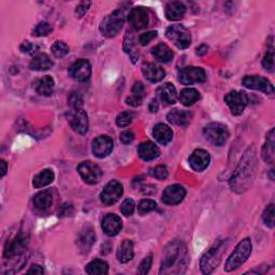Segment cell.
I'll return each instance as SVG.
<instances>
[{"label":"cell","instance_id":"3","mask_svg":"<svg viewBox=\"0 0 275 275\" xmlns=\"http://www.w3.org/2000/svg\"><path fill=\"white\" fill-rule=\"evenodd\" d=\"M228 241L223 240L218 241L213 248L206 252L200 261V268L203 274H211L222 261L223 255L225 254L226 248H227Z\"/></svg>","mask_w":275,"mask_h":275},{"label":"cell","instance_id":"33","mask_svg":"<svg viewBox=\"0 0 275 275\" xmlns=\"http://www.w3.org/2000/svg\"><path fill=\"white\" fill-rule=\"evenodd\" d=\"M53 66V62L51 61V58L48 57L46 54H38L34 57V60L32 61L31 67L32 70L36 71H43V70H48Z\"/></svg>","mask_w":275,"mask_h":275},{"label":"cell","instance_id":"53","mask_svg":"<svg viewBox=\"0 0 275 275\" xmlns=\"http://www.w3.org/2000/svg\"><path fill=\"white\" fill-rule=\"evenodd\" d=\"M72 213H73L72 205L68 203L63 204L60 208V210H58V215L62 216V217H64V216H70Z\"/></svg>","mask_w":275,"mask_h":275},{"label":"cell","instance_id":"2","mask_svg":"<svg viewBox=\"0 0 275 275\" xmlns=\"http://www.w3.org/2000/svg\"><path fill=\"white\" fill-rule=\"evenodd\" d=\"M189 261L187 249L180 241H173L164 249L161 261V274H181L185 272Z\"/></svg>","mask_w":275,"mask_h":275},{"label":"cell","instance_id":"29","mask_svg":"<svg viewBox=\"0 0 275 275\" xmlns=\"http://www.w3.org/2000/svg\"><path fill=\"white\" fill-rule=\"evenodd\" d=\"M145 95V86L142 82H135L132 86V94L126 99V103L131 106H139L142 104Z\"/></svg>","mask_w":275,"mask_h":275},{"label":"cell","instance_id":"19","mask_svg":"<svg viewBox=\"0 0 275 275\" xmlns=\"http://www.w3.org/2000/svg\"><path fill=\"white\" fill-rule=\"evenodd\" d=\"M96 242V234L95 231L90 226H85V227L78 233L76 239L77 248L83 254H87L93 248V245Z\"/></svg>","mask_w":275,"mask_h":275},{"label":"cell","instance_id":"13","mask_svg":"<svg viewBox=\"0 0 275 275\" xmlns=\"http://www.w3.org/2000/svg\"><path fill=\"white\" fill-rule=\"evenodd\" d=\"M243 86L250 90L260 91L267 95H272L274 93V87L268 78L260 75H248L243 78Z\"/></svg>","mask_w":275,"mask_h":275},{"label":"cell","instance_id":"52","mask_svg":"<svg viewBox=\"0 0 275 275\" xmlns=\"http://www.w3.org/2000/svg\"><path fill=\"white\" fill-rule=\"evenodd\" d=\"M91 5H92V3H88V2H87V3H86V2L81 3L80 5H78V6L76 7V10H75L76 15H77L78 17L84 16V14L87 12V10H88V8L91 7Z\"/></svg>","mask_w":275,"mask_h":275},{"label":"cell","instance_id":"20","mask_svg":"<svg viewBox=\"0 0 275 275\" xmlns=\"http://www.w3.org/2000/svg\"><path fill=\"white\" fill-rule=\"evenodd\" d=\"M211 161L210 154L204 150H196L189 157V164L191 169L201 172L208 168Z\"/></svg>","mask_w":275,"mask_h":275},{"label":"cell","instance_id":"45","mask_svg":"<svg viewBox=\"0 0 275 275\" xmlns=\"http://www.w3.org/2000/svg\"><path fill=\"white\" fill-rule=\"evenodd\" d=\"M262 218L264 224L269 226L270 228L274 227V204H270L269 206H267V209L263 212Z\"/></svg>","mask_w":275,"mask_h":275},{"label":"cell","instance_id":"41","mask_svg":"<svg viewBox=\"0 0 275 275\" xmlns=\"http://www.w3.org/2000/svg\"><path fill=\"white\" fill-rule=\"evenodd\" d=\"M83 97L81 94H78L77 92H72L69 95L68 98V103L70 105L73 110H80L83 106Z\"/></svg>","mask_w":275,"mask_h":275},{"label":"cell","instance_id":"14","mask_svg":"<svg viewBox=\"0 0 275 275\" xmlns=\"http://www.w3.org/2000/svg\"><path fill=\"white\" fill-rule=\"evenodd\" d=\"M69 75L77 82H86L92 75V66L86 60H78L69 68Z\"/></svg>","mask_w":275,"mask_h":275},{"label":"cell","instance_id":"17","mask_svg":"<svg viewBox=\"0 0 275 275\" xmlns=\"http://www.w3.org/2000/svg\"><path fill=\"white\" fill-rule=\"evenodd\" d=\"M128 22L133 31H142L149 25V13L144 8H133L128 15Z\"/></svg>","mask_w":275,"mask_h":275},{"label":"cell","instance_id":"40","mask_svg":"<svg viewBox=\"0 0 275 275\" xmlns=\"http://www.w3.org/2000/svg\"><path fill=\"white\" fill-rule=\"evenodd\" d=\"M134 119V113L131 111H124L117 115L116 124L119 127H127L129 126Z\"/></svg>","mask_w":275,"mask_h":275},{"label":"cell","instance_id":"51","mask_svg":"<svg viewBox=\"0 0 275 275\" xmlns=\"http://www.w3.org/2000/svg\"><path fill=\"white\" fill-rule=\"evenodd\" d=\"M120 140L123 144H130L134 140V134L130 130L123 131L120 135Z\"/></svg>","mask_w":275,"mask_h":275},{"label":"cell","instance_id":"55","mask_svg":"<svg viewBox=\"0 0 275 275\" xmlns=\"http://www.w3.org/2000/svg\"><path fill=\"white\" fill-rule=\"evenodd\" d=\"M208 50H209L208 45H206V44H202V45H200V46L197 48V55L203 56V55H205L206 53H208Z\"/></svg>","mask_w":275,"mask_h":275},{"label":"cell","instance_id":"30","mask_svg":"<svg viewBox=\"0 0 275 275\" xmlns=\"http://www.w3.org/2000/svg\"><path fill=\"white\" fill-rule=\"evenodd\" d=\"M274 129H271L267 134V142L263 145L261 156L264 162L272 164L274 162Z\"/></svg>","mask_w":275,"mask_h":275},{"label":"cell","instance_id":"26","mask_svg":"<svg viewBox=\"0 0 275 275\" xmlns=\"http://www.w3.org/2000/svg\"><path fill=\"white\" fill-rule=\"evenodd\" d=\"M157 94H158L160 100L166 104L175 103L176 97H178L175 87L171 83H164L163 85H161L158 88V91H157Z\"/></svg>","mask_w":275,"mask_h":275},{"label":"cell","instance_id":"28","mask_svg":"<svg viewBox=\"0 0 275 275\" xmlns=\"http://www.w3.org/2000/svg\"><path fill=\"white\" fill-rule=\"evenodd\" d=\"M186 12V7L180 2L169 3L166 7V17L169 21H178L181 19Z\"/></svg>","mask_w":275,"mask_h":275},{"label":"cell","instance_id":"42","mask_svg":"<svg viewBox=\"0 0 275 275\" xmlns=\"http://www.w3.org/2000/svg\"><path fill=\"white\" fill-rule=\"evenodd\" d=\"M157 203L154 200L151 199H144L142 200L139 205H138V212L140 215H145L147 213H150L156 209Z\"/></svg>","mask_w":275,"mask_h":275},{"label":"cell","instance_id":"11","mask_svg":"<svg viewBox=\"0 0 275 275\" xmlns=\"http://www.w3.org/2000/svg\"><path fill=\"white\" fill-rule=\"evenodd\" d=\"M206 80V73L200 67H186L179 72V81L183 85L202 83Z\"/></svg>","mask_w":275,"mask_h":275},{"label":"cell","instance_id":"18","mask_svg":"<svg viewBox=\"0 0 275 275\" xmlns=\"http://www.w3.org/2000/svg\"><path fill=\"white\" fill-rule=\"evenodd\" d=\"M186 196V190L183 186L175 184L170 185L162 193V201L168 205H176L181 203Z\"/></svg>","mask_w":275,"mask_h":275},{"label":"cell","instance_id":"54","mask_svg":"<svg viewBox=\"0 0 275 275\" xmlns=\"http://www.w3.org/2000/svg\"><path fill=\"white\" fill-rule=\"evenodd\" d=\"M28 274H43L44 273V270L41 266H39V264H33V266L31 267V269H29L27 271Z\"/></svg>","mask_w":275,"mask_h":275},{"label":"cell","instance_id":"57","mask_svg":"<svg viewBox=\"0 0 275 275\" xmlns=\"http://www.w3.org/2000/svg\"><path fill=\"white\" fill-rule=\"evenodd\" d=\"M7 170H8L7 162L5 160H2V176H5L6 175Z\"/></svg>","mask_w":275,"mask_h":275},{"label":"cell","instance_id":"37","mask_svg":"<svg viewBox=\"0 0 275 275\" xmlns=\"http://www.w3.org/2000/svg\"><path fill=\"white\" fill-rule=\"evenodd\" d=\"M200 99V94L195 88H185L180 94V101L186 106L193 105Z\"/></svg>","mask_w":275,"mask_h":275},{"label":"cell","instance_id":"6","mask_svg":"<svg viewBox=\"0 0 275 275\" xmlns=\"http://www.w3.org/2000/svg\"><path fill=\"white\" fill-rule=\"evenodd\" d=\"M205 139L213 145L223 146L229 138V130L227 127L221 123H211L203 128Z\"/></svg>","mask_w":275,"mask_h":275},{"label":"cell","instance_id":"32","mask_svg":"<svg viewBox=\"0 0 275 275\" xmlns=\"http://www.w3.org/2000/svg\"><path fill=\"white\" fill-rule=\"evenodd\" d=\"M153 56L160 63H169L173 60L174 54L171 48L163 43L157 44L152 50Z\"/></svg>","mask_w":275,"mask_h":275},{"label":"cell","instance_id":"15","mask_svg":"<svg viewBox=\"0 0 275 275\" xmlns=\"http://www.w3.org/2000/svg\"><path fill=\"white\" fill-rule=\"evenodd\" d=\"M113 140L107 135H99L93 141L92 151L97 158H104L113 151Z\"/></svg>","mask_w":275,"mask_h":275},{"label":"cell","instance_id":"23","mask_svg":"<svg viewBox=\"0 0 275 275\" xmlns=\"http://www.w3.org/2000/svg\"><path fill=\"white\" fill-rule=\"evenodd\" d=\"M138 154H139L141 159L145 161H151L156 159L160 155V151L158 146L152 141H145L138 147Z\"/></svg>","mask_w":275,"mask_h":275},{"label":"cell","instance_id":"10","mask_svg":"<svg viewBox=\"0 0 275 275\" xmlns=\"http://www.w3.org/2000/svg\"><path fill=\"white\" fill-rule=\"evenodd\" d=\"M124 194L123 185L117 181H111L105 185L100 194V200L104 205H113L121 199Z\"/></svg>","mask_w":275,"mask_h":275},{"label":"cell","instance_id":"12","mask_svg":"<svg viewBox=\"0 0 275 275\" xmlns=\"http://www.w3.org/2000/svg\"><path fill=\"white\" fill-rule=\"evenodd\" d=\"M77 172L82 180L90 185H95L101 179V170L99 167L91 161H83L77 166Z\"/></svg>","mask_w":275,"mask_h":275},{"label":"cell","instance_id":"9","mask_svg":"<svg viewBox=\"0 0 275 275\" xmlns=\"http://www.w3.org/2000/svg\"><path fill=\"white\" fill-rule=\"evenodd\" d=\"M28 244V237L21 230L18 232V234L15 235V238L11 241H8L6 246H5V252L4 256L6 259H12L16 256L21 255Z\"/></svg>","mask_w":275,"mask_h":275},{"label":"cell","instance_id":"43","mask_svg":"<svg viewBox=\"0 0 275 275\" xmlns=\"http://www.w3.org/2000/svg\"><path fill=\"white\" fill-rule=\"evenodd\" d=\"M262 67L266 69L269 72H273L274 69V52L273 48H270V50L267 51V53L264 54L262 58Z\"/></svg>","mask_w":275,"mask_h":275},{"label":"cell","instance_id":"50","mask_svg":"<svg viewBox=\"0 0 275 275\" xmlns=\"http://www.w3.org/2000/svg\"><path fill=\"white\" fill-rule=\"evenodd\" d=\"M157 37V32H147V33H144L140 36V43L142 45H147L151 41H153L154 39Z\"/></svg>","mask_w":275,"mask_h":275},{"label":"cell","instance_id":"44","mask_svg":"<svg viewBox=\"0 0 275 275\" xmlns=\"http://www.w3.org/2000/svg\"><path fill=\"white\" fill-rule=\"evenodd\" d=\"M52 31H53V28L50 24H48L47 22H41L36 26L33 34L36 37H43V36H47L48 34L52 33Z\"/></svg>","mask_w":275,"mask_h":275},{"label":"cell","instance_id":"31","mask_svg":"<svg viewBox=\"0 0 275 275\" xmlns=\"http://www.w3.org/2000/svg\"><path fill=\"white\" fill-rule=\"evenodd\" d=\"M191 114L187 111H183L179 109H174L169 112L167 115V120H168L171 124L176 126H185L190 122Z\"/></svg>","mask_w":275,"mask_h":275},{"label":"cell","instance_id":"49","mask_svg":"<svg viewBox=\"0 0 275 275\" xmlns=\"http://www.w3.org/2000/svg\"><path fill=\"white\" fill-rule=\"evenodd\" d=\"M21 51L25 54H35L37 51H38V46L32 42H29V41H25L21 44Z\"/></svg>","mask_w":275,"mask_h":275},{"label":"cell","instance_id":"7","mask_svg":"<svg viewBox=\"0 0 275 275\" xmlns=\"http://www.w3.org/2000/svg\"><path fill=\"white\" fill-rule=\"evenodd\" d=\"M166 36L180 50H185L191 43V36L189 32L182 25L170 26L167 29Z\"/></svg>","mask_w":275,"mask_h":275},{"label":"cell","instance_id":"39","mask_svg":"<svg viewBox=\"0 0 275 275\" xmlns=\"http://www.w3.org/2000/svg\"><path fill=\"white\" fill-rule=\"evenodd\" d=\"M52 53L57 58H63L69 54V46L63 41H56L52 47Z\"/></svg>","mask_w":275,"mask_h":275},{"label":"cell","instance_id":"46","mask_svg":"<svg viewBox=\"0 0 275 275\" xmlns=\"http://www.w3.org/2000/svg\"><path fill=\"white\" fill-rule=\"evenodd\" d=\"M152 171H153L152 175L157 180L162 181V180H166L167 178H168V174H169L168 168H167V167L163 164L156 166Z\"/></svg>","mask_w":275,"mask_h":275},{"label":"cell","instance_id":"35","mask_svg":"<svg viewBox=\"0 0 275 275\" xmlns=\"http://www.w3.org/2000/svg\"><path fill=\"white\" fill-rule=\"evenodd\" d=\"M54 87H55V82L53 80V77L50 75H45L38 82L37 92L39 95L48 97L53 94Z\"/></svg>","mask_w":275,"mask_h":275},{"label":"cell","instance_id":"25","mask_svg":"<svg viewBox=\"0 0 275 275\" xmlns=\"http://www.w3.org/2000/svg\"><path fill=\"white\" fill-rule=\"evenodd\" d=\"M153 135L157 142L162 145H167L172 141L173 132L169 126L166 124H157L153 129Z\"/></svg>","mask_w":275,"mask_h":275},{"label":"cell","instance_id":"24","mask_svg":"<svg viewBox=\"0 0 275 275\" xmlns=\"http://www.w3.org/2000/svg\"><path fill=\"white\" fill-rule=\"evenodd\" d=\"M53 204V195L51 190L39 191L34 197V205L39 211H47Z\"/></svg>","mask_w":275,"mask_h":275},{"label":"cell","instance_id":"48","mask_svg":"<svg viewBox=\"0 0 275 275\" xmlns=\"http://www.w3.org/2000/svg\"><path fill=\"white\" fill-rule=\"evenodd\" d=\"M152 262H153V257L152 255H150V256L145 257L141 263L139 264V268H138V273L141 274V275H144L146 273H149L151 267H152Z\"/></svg>","mask_w":275,"mask_h":275},{"label":"cell","instance_id":"36","mask_svg":"<svg viewBox=\"0 0 275 275\" xmlns=\"http://www.w3.org/2000/svg\"><path fill=\"white\" fill-rule=\"evenodd\" d=\"M54 181V172L50 169H45L37 174L34 179V186L36 188H42L50 185Z\"/></svg>","mask_w":275,"mask_h":275},{"label":"cell","instance_id":"27","mask_svg":"<svg viewBox=\"0 0 275 275\" xmlns=\"http://www.w3.org/2000/svg\"><path fill=\"white\" fill-rule=\"evenodd\" d=\"M133 243L130 240H124L117 249L116 256L121 263H127L133 258Z\"/></svg>","mask_w":275,"mask_h":275},{"label":"cell","instance_id":"34","mask_svg":"<svg viewBox=\"0 0 275 275\" xmlns=\"http://www.w3.org/2000/svg\"><path fill=\"white\" fill-rule=\"evenodd\" d=\"M85 272L90 275H105L109 272V264L103 260L96 259L87 264Z\"/></svg>","mask_w":275,"mask_h":275},{"label":"cell","instance_id":"38","mask_svg":"<svg viewBox=\"0 0 275 275\" xmlns=\"http://www.w3.org/2000/svg\"><path fill=\"white\" fill-rule=\"evenodd\" d=\"M124 51L130 56L132 63H135L138 58H139V52H138L134 47V39L129 32L127 33V35L125 37Z\"/></svg>","mask_w":275,"mask_h":275},{"label":"cell","instance_id":"56","mask_svg":"<svg viewBox=\"0 0 275 275\" xmlns=\"http://www.w3.org/2000/svg\"><path fill=\"white\" fill-rule=\"evenodd\" d=\"M158 107H159L158 102H157L156 99H153V100L151 101V103H150V111H151L152 113H156L157 111H158Z\"/></svg>","mask_w":275,"mask_h":275},{"label":"cell","instance_id":"1","mask_svg":"<svg viewBox=\"0 0 275 275\" xmlns=\"http://www.w3.org/2000/svg\"><path fill=\"white\" fill-rule=\"evenodd\" d=\"M257 156L256 150L252 145L243 154L238 168L233 172L230 179V188L237 194L248 191L255 181L257 173Z\"/></svg>","mask_w":275,"mask_h":275},{"label":"cell","instance_id":"8","mask_svg":"<svg viewBox=\"0 0 275 275\" xmlns=\"http://www.w3.org/2000/svg\"><path fill=\"white\" fill-rule=\"evenodd\" d=\"M225 102L227 103L231 113L235 116L241 115L249 104L248 95L244 92L232 91L225 96Z\"/></svg>","mask_w":275,"mask_h":275},{"label":"cell","instance_id":"47","mask_svg":"<svg viewBox=\"0 0 275 275\" xmlns=\"http://www.w3.org/2000/svg\"><path fill=\"white\" fill-rule=\"evenodd\" d=\"M134 208H135V204H134V201L130 198L126 199L122 205H121V212L123 215L125 216H131L134 212Z\"/></svg>","mask_w":275,"mask_h":275},{"label":"cell","instance_id":"22","mask_svg":"<svg viewBox=\"0 0 275 275\" xmlns=\"http://www.w3.org/2000/svg\"><path fill=\"white\" fill-rule=\"evenodd\" d=\"M142 73L146 80H149L152 83H158L162 81L163 77L166 76V72L161 67L150 63L143 64Z\"/></svg>","mask_w":275,"mask_h":275},{"label":"cell","instance_id":"4","mask_svg":"<svg viewBox=\"0 0 275 275\" xmlns=\"http://www.w3.org/2000/svg\"><path fill=\"white\" fill-rule=\"evenodd\" d=\"M252 253V242L250 238L243 239L237 246H235L234 251L230 255L228 260L226 261L225 270L227 272H232L234 270L239 269L242 264L246 261Z\"/></svg>","mask_w":275,"mask_h":275},{"label":"cell","instance_id":"21","mask_svg":"<svg viewBox=\"0 0 275 275\" xmlns=\"http://www.w3.org/2000/svg\"><path fill=\"white\" fill-rule=\"evenodd\" d=\"M101 227L106 235L114 237V235H116L122 230L123 223L120 216H117L115 214H107L102 219Z\"/></svg>","mask_w":275,"mask_h":275},{"label":"cell","instance_id":"5","mask_svg":"<svg viewBox=\"0 0 275 275\" xmlns=\"http://www.w3.org/2000/svg\"><path fill=\"white\" fill-rule=\"evenodd\" d=\"M125 23V14L121 9L105 16L100 24V33L105 38H114L120 34Z\"/></svg>","mask_w":275,"mask_h":275},{"label":"cell","instance_id":"16","mask_svg":"<svg viewBox=\"0 0 275 275\" xmlns=\"http://www.w3.org/2000/svg\"><path fill=\"white\" fill-rule=\"evenodd\" d=\"M69 123L71 128L80 134H85L88 131V116L83 110H73L69 114Z\"/></svg>","mask_w":275,"mask_h":275}]
</instances>
